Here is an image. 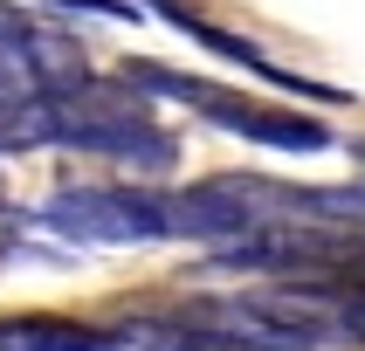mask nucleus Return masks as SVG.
<instances>
[{
	"instance_id": "1a4fd4ad",
	"label": "nucleus",
	"mask_w": 365,
	"mask_h": 351,
	"mask_svg": "<svg viewBox=\"0 0 365 351\" xmlns=\"http://www.w3.org/2000/svg\"><path fill=\"white\" fill-rule=\"evenodd\" d=\"M28 28H35V21L21 14V7H0V48H14V41L28 35Z\"/></svg>"
},
{
	"instance_id": "f03ea898",
	"label": "nucleus",
	"mask_w": 365,
	"mask_h": 351,
	"mask_svg": "<svg viewBox=\"0 0 365 351\" xmlns=\"http://www.w3.org/2000/svg\"><path fill=\"white\" fill-rule=\"evenodd\" d=\"M131 90L145 97H173L186 110H200L207 124H221L235 138H255L269 152H331V131L304 110H289V103H262V97H242V90H221V83L207 76H180V69H165V62H124L118 69Z\"/></svg>"
},
{
	"instance_id": "20e7f679",
	"label": "nucleus",
	"mask_w": 365,
	"mask_h": 351,
	"mask_svg": "<svg viewBox=\"0 0 365 351\" xmlns=\"http://www.w3.org/2000/svg\"><path fill=\"white\" fill-rule=\"evenodd\" d=\"M145 7H159L180 35H193L207 48V56H221V62H235V69H248L255 83H269V90H283V97H310V103H351L345 90H331V83H310V76H297V69H283V62H269L262 48L248 35H235V28H221V21H207V14H193L186 0H145Z\"/></svg>"
},
{
	"instance_id": "423d86ee",
	"label": "nucleus",
	"mask_w": 365,
	"mask_h": 351,
	"mask_svg": "<svg viewBox=\"0 0 365 351\" xmlns=\"http://www.w3.org/2000/svg\"><path fill=\"white\" fill-rule=\"evenodd\" d=\"M0 351H124V345H118V330H110V324L21 310V317H0Z\"/></svg>"
},
{
	"instance_id": "0eeeda50",
	"label": "nucleus",
	"mask_w": 365,
	"mask_h": 351,
	"mask_svg": "<svg viewBox=\"0 0 365 351\" xmlns=\"http://www.w3.org/2000/svg\"><path fill=\"white\" fill-rule=\"evenodd\" d=\"M41 145H56V97L7 90L0 97V152H41Z\"/></svg>"
},
{
	"instance_id": "6e6552de",
	"label": "nucleus",
	"mask_w": 365,
	"mask_h": 351,
	"mask_svg": "<svg viewBox=\"0 0 365 351\" xmlns=\"http://www.w3.org/2000/svg\"><path fill=\"white\" fill-rule=\"evenodd\" d=\"M56 7H76V14H110V21H138V0H56Z\"/></svg>"
},
{
	"instance_id": "9d476101",
	"label": "nucleus",
	"mask_w": 365,
	"mask_h": 351,
	"mask_svg": "<svg viewBox=\"0 0 365 351\" xmlns=\"http://www.w3.org/2000/svg\"><path fill=\"white\" fill-rule=\"evenodd\" d=\"M359 159H365V145H359Z\"/></svg>"
},
{
	"instance_id": "39448f33",
	"label": "nucleus",
	"mask_w": 365,
	"mask_h": 351,
	"mask_svg": "<svg viewBox=\"0 0 365 351\" xmlns=\"http://www.w3.org/2000/svg\"><path fill=\"white\" fill-rule=\"evenodd\" d=\"M118 345L124 351H248L227 324L207 317V303H173V310H138V317H118Z\"/></svg>"
},
{
	"instance_id": "7ed1b4c3",
	"label": "nucleus",
	"mask_w": 365,
	"mask_h": 351,
	"mask_svg": "<svg viewBox=\"0 0 365 351\" xmlns=\"http://www.w3.org/2000/svg\"><path fill=\"white\" fill-rule=\"evenodd\" d=\"M41 221L83 248L173 241V206H165V193H145V186H56Z\"/></svg>"
},
{
	"instance_id": "f257e3e1",
	"label": "nucleus",
	"mask_w": 365,
	"mask_h": 351,
	"mask_svg": "<svg viewBox=\"0 0 365 351\" xmlns=\"http://www.w3.org/2000/svg\"><path fill=\"white\" fill-rule=\"evenodd\" d=\"M56 145L110 159V165H131V172H173L180 165V138L165 124H152L145 90H131L124 76L62 90L56 97Z\"/></svg>"
}]
</instances>
